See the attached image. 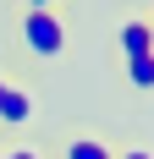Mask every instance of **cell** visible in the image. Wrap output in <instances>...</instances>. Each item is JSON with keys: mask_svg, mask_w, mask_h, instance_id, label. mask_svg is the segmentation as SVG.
<instances>
[{"mask_svg": "<svg viewBox=\"0 0 154 159\" xmlns=\"http://www.w3.org/2000/svg\"><path fill=\"white\" fill-rule=\"evenodd\" d=\"M0 159H50V154L39 143H17V137H11V143H0Z\"/></svg>", "mask_w": 154, "mask_h": 159, "instance_id": "cell-6", "label": "cell"}, {"mask_svg": "<svg viewBox=\"0 0 154 159\" xmlns=\"http://www.w3.org/2000/svg\"><path fill=\"white\" fill-rule=\"evenodd\" d=\"M11 33H17V49H22L33 66L61 61V55H66V44H72V22H66V11H61V6H17Z\"/></svg>", "mask_w": 154, "mask_h": 159, "instance_id": "cell-1", "label": "cell"}, {"mask_svg": "<svg viewBox=\"0 0 154 159\" xmlns=\"http://www.w3.org/2000/svg\"><path fill=\"white\" fill-rule=\"evenodd\" d=\"M116 159H154V143H143V137H127V143L116 148Z\"/></svg>", "mask_w": 154, "mask_h": 159, "instance_id": "cell-7", "label": "cell"}, {"mask_svg": "<svg viewBox=\"0 0 154 159\" xmlns=\"http://www.w3.org/2000/svg\"><path fill=\"white\" fill-rule=\"evenodd\" d=\"M132 55H154L149 16H121V28H116V39H110V61H132Z\"/></svg>", "mask_w": 154, "mask_h": 159, "instance_id": "cell-4", "label": "cell"}, {"mask_svg": "<svg viewBox=\"0 0 154 159\" xmlns=\"http://www.w3.org/2000/svg\"><path fill=\"white\" fill-rule=\"evenodd\" d=\"M0 93H6V71H0Z\"/></svg>", "mask_w": 154, "mask_h": 159, "instance_id": "cell-8", "label": "cell"}, {"mask_svg": "<svg viewBox=\"0 0 154 159\" xmlns=\"http://www.w3.org/2000/svg\"><path fill=\"white\" fill-rule=\"evenodd\" d=\"M33 115H39V82L33 71H6V93H0V126L17 132L28 126Z\"/></svg>", "mask_w": 154, "mask_h": 159, "instance_id": "cell-3", "label": "cell"}, {"mask_svg": "<svg viewBox=\"0 0 154 159\" xmlns=\"http://www.w3.org/2000/svg\"><path fill=\"white\" fill-rule=\"evenodd\" d=\"M116 148H121V137H110L105 126H61L55 132V154L50 159H116Z\"/></svg>", "mask_w": 154, "mask_h": 159, "instance_id": "cell-2", "label": "cell"}, {"mask_svg": "<svg viewBox=\"0 0 154 159\" xmlns=\"http://www.w3.org/2000/svg\"><path fill=\"white\" fill-rule=\"evenodd\" d=\"M127 93H154V55H132V61H110Z\"/></svg>", "mask_w": 154, "mask_h": 159, "instance_id": "cell-5", "label": "cell"}]
</instances>
